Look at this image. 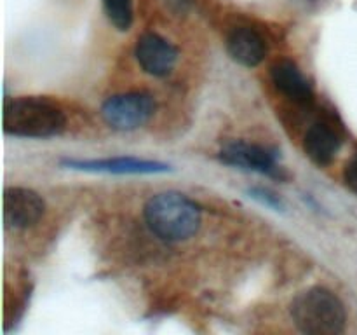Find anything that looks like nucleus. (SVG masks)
<instances>
[{
    "label": "nucleus",
    "mask_w": 357,
    "mask_h": 335,
    "mask_svg": "<svg viewBox=\"0 0 357 335\" xmlns=\"http://www.w3.org/2000/svg\"><path fill=\"white\" fill-rule=\"evenodd\" d=\"M66 128V115L47 98L21 96L3 103V131L17 138H52Z\"/></svg>",
    "instance_id": "f257e3e1"
},
{
    "label": "nucleus",
    "mask_w": 357,
    "mask_h": 335,
    "mask_svg": "<svg viewBox=\"0 0 357 335\" xmlns=\"http://www.w3.org/2000/svg\"><path fill=\"white\" fill-rule=\"evenodd\" d=\"M143 213L149 229L164 241H185L201 227V208L174 191L152 195Z\"/></svg>",
    "instance_id": "f03ea898"
},
{
    "label": "nucleus",
    "mask_w": 357,
    "mask_h": 335,
    "mask_svg": "<svg viewBox=\"0 0 357 335\" xmlns=\"http://www.w3.org/2000/svg\"><path fill=\"white\" fill-rule=\"evenodd\" d=\"M293 321L302 334L337 335L345 330L347 311L331 290L323 286L300 292L289 307Z\"/></svg>",
    "instance_id": "7ed1b4c3"
},
{
    "label": "nucleus",
    "mask_w": 357,
    "mask_h": 335,
    "mask_svg": "<svg viewBox=\"0 0 357 335\" xmlns=\"http://www.w3.org/2000/svg\"><path fill=\"white\" fill-rule=\"evenodd\" d=\"M155 101L149 93L110 96L101 105V117L115 131H135L152 119Z\"/></svg>",
    "instance_id": "20e7f679"
},
{
    "label": "nucleus",
    "mask_w": 357,
    "mask_h": 335,
    "mask_svg": "<svg viewBox=\"0 0 357 335\" xmlns=\"http://www.w3.org/2000/svg\"><path fill=\"white\" fill-rule=\"evenodd\" d=\"M220 161L229 166L241 168V170L255 171V173L267 174L275 180H288L289 174L279 164L278 150L272 147L260 145V143H248L243 140L227 143L220 152Z\"/></svg>",
    "instance_id": "39448f33"
},
{
    "label": "nucleus",
    "mask_w": 357,
    "mask_h": 335,
    "mask_svg": "<svg viewBox=\"0 0 357 335\" xmlns=\"http://www.w3.org/2000/svg\"><path fill=\"white\" fill-rule=\"evenodd\" d=\"M344 145V128L333 119H324L310 124L303 136V152L317 166H330Z\"/></svg>",
    "instance_id": "423d86ee"
},
{
    "label": "nucleus",
    "mask_w": 357,
    "mask_h": 335,
    "mask_svg": "<svg viewBox=\"0 0 357 335\" xmlns=\"http://www.w3.org/2000/svg\"><path fill=\"white\" fill-rule=\"evenodd\" d=\"M45 202L31 188L7 187L3 192V222L7 229H28L42 218Z\"/></svg>",
    "instance_id": "0eeeda50"
},
{
    "label": "nucleus",
    "mask_w": 357,
    "mask_h": 335,
    "mask_svg": "<svg viewBox=\"0 0 357 335\" xmlns=\"http://www.w3.org/2000/svg\"><path fill=\"white\" fill-rule=\"evenodd\" d=\"M61 166L91 173L112 174H150L166 173L171 170L169 164L159 161L136 159V157H108V159H63Z\"/></svg>",
    "instance_id": "6e6552de"
},
{
    "label": "nucleus",
    "mask_w": 357,
    "mask_h": 335,
    "mask_svg": "<svg viewBox=\"0 0 357 335\" xmlns=\"http://www.w3.org/2000/svg\"><path fill=\"white\" fill-rule=\"evenodd\" d=\"M136 59L145 73L152 77H166L178 63V49L157 34H143L135 49Z\"/></svg>",
    "instance_id": "1a4fd4ad"
},
{
    "label": "nucleus",
    "mask_w": 357,
    "mask_h": 335,
    "mask_svg": "<svg viewBox=\"0 0 357 335\" xmlns=\"http://www.w3.org/2000/svg\"><path fill=\"white\" fill-rule=\"evenodd\" d=\"M227 51L234 61L253 68L267 58L268 45L264 35L251 27H237L227 38Z\"/></svg>",
    "instance_id": "9d476101"
},
{
    "label": "nucleus",
    "mask_w": 357,
    "mask_h": 335,
    "mask_svg": "<svg viewBox=\"0 0 357 335\" xmlns=\"http://www.w3.org/2000/svg\"><path fill=\"white\" fill-rule=\"evenodd\" d=\"M271 77L274 86L289 100L300 105H310L314 101L312 86L291 59L275 61L271 68Z\"/></svg>",
    "instance_id": "9b49d317"
},
{
    "label": "nucleus",
    "mask_w": 357,
    "mask_h": 335,
    "mask_svg": "<svg viewBox=\"0 0 357 335\" xmlns=\"http://www.w3.org/2000/svg\"><path fill=\"white\" fill-rule=\"evenodd\" d=\"M107 17L117 30L126 31L132 24V2L131 0H101Z\"/></svg>",
    "instance_id": "f8f14e48"
},
{
    "label": "nucleus",
    "mask_w": 357,
    "mask_h": 335,
    "mask_svg": "<svg viewBox=\"0 0 357 335\" xmlns=\"http://www.w3.org/2000/svg\"><path fill=\"white\" fill-rule=\"evenodd\" d=\"M248 194H250V198L257 199L258 202H261V204L268 206V208L275 209V211H284L286 209V204L284 201H282L281 198H279L275 192H272L271 188H264V187H253L248 191Z\"/></svg>",
    "instance_id": "ddd939ff"
},
{
    "label": "nucleus",
    "mask_w": 357,
    "mask_h": 335,
    "mask_svg": "<svg viewBox=\"0 0 357 335\" xmlns=\"http://www.w3.org/2000/svg\"><path fill=\"white\" fill-rule=\"evenodd\" d=\"M344 184L345 187L357 195V152L347 161L344 168Z\"/></svg>",
    "instance_id": "4468645a"
}]
</instances>
